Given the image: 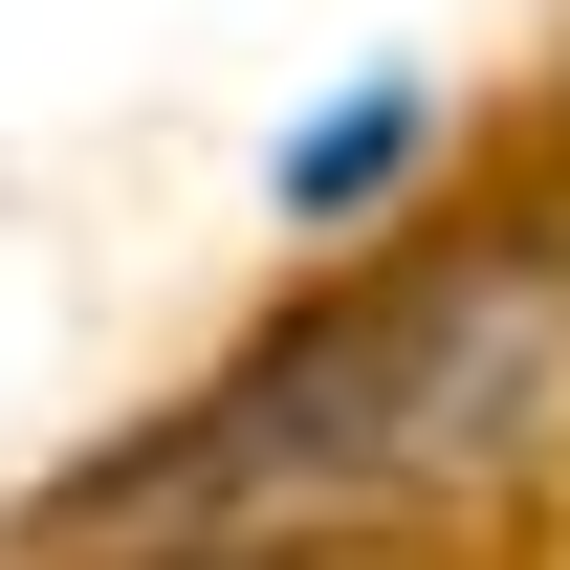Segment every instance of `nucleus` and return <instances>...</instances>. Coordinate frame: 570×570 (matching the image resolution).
Wrapping results in <instances>:
<instances>
[{"instance_id":"obj_2","label":"nucleus","mask_w":570,"mask_h":570,"mask_svg":"<svg viewBox=\"0 0 570 570\" xmlns=\"http://www.w3.org/2000/svg\"><path fill=\"white\" fill-rule=\"evenodd\" d=\"M417 154H439V88H417V67H373L352 110H307V132L264 154V219L352 242V219H395V198H417Z\"/></svg>"},{"instance_id":"obj_1","label":"nucleus","mask_w":570,"mask_h":570,"mask_svg":"<svg viewBox=\"0 0 570 570\" xmlns=\"http://www.w3.org/2000/svg\"><path fill=\"white\" fill-rule=\"evenodd\" d=\"M570 373V242H417V264L285 307L242 373H198L154 439H110L45 549H154V570H219V549H330V527H417V504L504 483L527 417Z\"/></svg>"}]
</instances>
